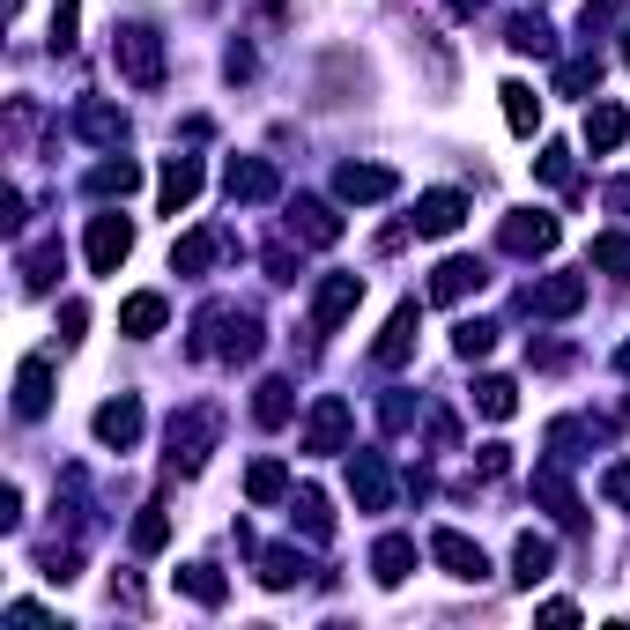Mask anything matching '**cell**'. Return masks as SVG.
<instances>
[{"label":"cell","mask_w":630,"mask_h":630,"mask_svg":"<svg viewBox=\"0 0 630 630\" xmlns=\"http://www.w3.org/2000/svg\"><path fill=\"white\" fill-rule=\"evenodd\" d=\"M467 8H482V0H453V15H467Z\"/></svg>","instance_id":"25"},{"label":"cell","mask_w":630,"mask_h":630,"mask_svg":"<svg viewBox=\"0 0 630 630\" xmlns=\"http://www.w3.org/2000/svg\"><path fill=\"white\" fill-rule=\"evenodd\" d=\"M461 223H467V201H461V193H430V201L416 209V230H423V238H445V230H461Z\"/></svg>","instance_id":"2"},{"label":"cell","mask_w":630,"mask_h":630,"mask_svg":"<svg viewBox=\"0 0 630 630\" xmlns=\"http://www.w3.org/2000/svg\"><path fill=\"white\" fill-rule=\"evenodd\" d=\"M549 564H556V549H549V542H534V534H519V587L549 579Z\"/></svg>","instance_id":"16"},{"label":"cell","mask_w":630,"mask_h":630,"mask_svg":"<svg viewBox=\"0 0 630 630\" xmlns=\"http://www.w3.org/2000/svg\"><path fill=\"white\" fill-rule=\"evenodd\" d=\"M623 60H630V38H623Z\"/></svg>","instance_id":"27"},{"label":"cell","mask_w":630,"mask_h":630,"mask_svg":"<svg viewBox=\"0 0 630 630\" xmlns=\"http://www.w3.org/2000/svg\"><path fill=\"white\" fill-rule=\"evenodd\" d=\"M97 438H104V445H134V438H141V408H134V401H104V408H97Z\"/></svg>","instance_id":"3"},{"label":"cell","mask_w":630,"mask_h":630,"mask_svg":"<svg viewBox=\"0 0 630 630\" xmlns=\"http://www.w3.org/2000/svg\"><path fill=\"white\" fill-rule=\"evenodd\" d=\"M186 593H193V601H223V579H215L209 564H193V571H186Z\"/></svg>","instance_id":"21"},{"label":"cell","mask_w":630,"mask_h":630,"mask_svg":"<svg viewBox=\"0 0 630 630\" xmlns=\"http://www.w3.org/2000/svg\"><path fill=\"white\" fill-rule=\"evenodd\" d=\"M15 408H23V416H38V408H45V356L23 364V378H15Z\"/></svg>","instance_id":"17"},{"label":"cell","mask_w":630,"mask_h":630,"mask_svg":"<svg viewBox=\"0 0 630 630\" xmlns=\"http://www.w3.org/2000/svg\"><path fill=\"white\" fill-rule=\"evenodd\" d=\"M504 238H512L519 252H549V245H556V223H549V215H519Z\"/></svg>","instance_id":"13"},{"label":"cell","mask_w":630,"mask_h":630,"mask_svg":"<svg viewBox=\"0 0 630 630\" xmlns=\"http://www.w3.org/2000/svg\"><path fill=\"white\" fill-rule=\"evenodd\" d=\"M416 319H423L416 304H401V312H393V327H386V341L371 349L378 364H401V356H408V341H416Z\"/></svg>","instance_id":"6"},{"label":"cell","mask_w":630,"mask_h":630,"mask_svg":"<svg viewBox=\"0 0 630 630\" xmlns=\"http://www.w3.org/2000/svg\"><path fill=\"white\" fill-rule=\"evenodd\" d=\"M623 371H630V349H623Z\"/></svg>","instance_id":"26"},{"label":"cell","mask_w":630,"mask_h":630,"mask_svg":"<svg viewBox=\"0 0 630 630\" xmlns=\"http://www.w3.org/2000/svg\"><path fill=\"white\" fill-rule=\"evenodd\" d=\"M134 186H141V171L126 164V156L119 164H97V193H134Z\"/></svg>","instance_id":"19"},{"label":"cell","mask_w":630,"mask_h":630,"mask_svg":"<svg viewBox=\"0 0 630 630\" xmlns=\"http://www.w3.org/2000/svg\"><path fill=\"white\" fill-rule=\"evenodd\" d=\"M356 297H364V275H335V282L319 290V327H335V319L349 312V304H356Z\"/></svg>","instance_id":"10"},{"label":"cell","mask_w":630,"mask_h":630,"mask_svg":"<svg viewBox=\"0 0 630 630\" xmlns=\"http://www.w3.org/2000/svg\"><path fill=\"white\" fill-rule=\"evenodd\" d=\"M467 290H482V267H475V260H445V267H438V282H430V297H445V304L467 297Z\"/></svg>","instance_id":"9"},{"label":"cell","mask_w":630,"mask_h":630,"mask_svg":"<svg viewBox=\"0 0 630 630\" xmlns=\"http://www.w3.org/2000/svg\"><path fill=\"white\" fill-rule=\"evenodd\" d=\"M164 534H171L164 512H141V519H134V549H164Z\"/></svg>","instance_id":"20"},{"label":"cell","mask_w":630,"mask_h":630,"mask_svg":"<svg viewBox=\"0 0 630 630\" xmlns=\"http://www.w3.org/2000/svg\"><path fill=\"white\" fill-rule=\"evenodd\" d=\"M438 556H445V564H453V579H482V571H490V564H482V549L467 542V534H438Z\"/></svg>","instance_id":"5"},{"label":"cell","mask_w":630,"mask_h":630,"mask_svg":"<svg viewBox=\"0 0 630 630\" xmlns=\"http://www.w3.org/2000/svg\"><path fill=\"white\" fill-rule=\"evenodd\" d=\"M119 45H126V75L134 83H156V38L149 30H119Z\"/></svg>","instance_id":"11"},{"label":"cell","mask_w":630,"mask_h":630,"mask_svg":"<svg viewBox=\"0 0 630 630\" xmlns=\"http://www.w3.org/2000/svg\"><path fill=\"white\" fill-rule=\"evenodd\" d=\"M593 260H601V267H630V238H601Z\"/></svg>","instance_id":"24"},{"label":"cell","mask_w":630,"mask_h":630,"mask_svg":"<svg viewBox=\"0 0 630 630\" xmlns=\"http://www.w3.org/2000/svg\"><path fill=\"white\" fill-rule=\"evenodd\" d=\"M209 238H186V245H178V252H171V260H178V267H186V275H193V267H209Z\"/></svg>","instance_id":"23"},{"label":"cell","mask_w":630,"mask_h":630,"mask_svg":"<svg viewBox=\"0 0 630 630\" xmlns=\"http://www.w3.org/2000/svg\"><path fill=\"white\" fill-rule=\"evenodd\" d=\"M119 327H126L134 341H141V335H156V327H164V297H126Z\"/></svg>","instance_id":"12"},{"label":"cell","mask_w":630,"mask_h":630,"mask_svg":"<svg viewBox=\"0 0 630 630\" xmlns=\"http://www.w3.org/2000/svg\"><path fill=\"white\" fill-rule=\"evenodd\" d=\"M341 193H349V201H378V193H393V171H378V164H349V171H341Z\"/></svg>","instance_id":"8"},{"label":"cell","mask_w":630,"mask_h":630,"mask_svg":"<svg viewBox=\"0 0 630 630\" xmlns=\"http://www.w3.org/2000/svg\"><path fill=\"white\" fill-rule=\"evenodd\" d=\"M252 497H260V504H267V497H282V467H275V461H260V467H252Z\"/></svg>","instance_id":"22"},{"label":"cell","mask_w":630,"mask_h":630,"mask_svg":"<svg viewBox=\"0 0 630 630\" xmlns=\"http://www.w3.org/2000/svg\"><path fill=\"white\" fill-rule=\"evenodd\" d=\"M408 564H416V549H408V542H386V549H378V579H386V587H401V579H408Z\"/></svg>","instance_id":"18"},{"label":"cell","mask_w":630,"mask_h":630,"mask_svg":"<svg viewBox=\"0 0 630 630\" xmlns=\"http://www.w3.org/2000/svg\"><path fill=\"white\" fill-rule=\"evenodd\" d=\"M623 134H630V112H616V104H601V112L587 119V141H593V149H616Z\"/></svg>","instance_id":"14"},{"label":"cell","mask_w":630,"mask_h":630,"mask_svg":"<svg viewBox=\"0 0 630 630\" xmlns=\"http://www.w3.org/2000/svg\"><path fill=\"white\" fill-rule=\"evenodd\" d=\"M126 252H134V223H126V215H89V267L112 275Z\"/></svg>","instance_id":"1"},{"label":"cell","mask_w":630,"mask_h":630,"mask_svg":"<svg viewBox=\"0 0 630 630\" xmlns=\"http://www.w3.org/2000/svg\"><path fill=\"white\" fill-rule=\"evenodd\" d=\"M475 408H482V416H512V408H519V393H512V378H482V386H475Z\"/></svg>","instance_id":"15"},{"label":"cell","mask_w":630,"mask_h":630,"mask_svg":"<svg viewBox=\"0 0 630 630\" xmlns=\"http://www.w3.org/2000/svg\"><path fill=\"white\" fill-rule=\"evenodd\" d=\"M193 193H201V164H193V156H171V164H164V209L178 215Z\"/></svg>","instance_id":"4"},{"label":"cell","mask_w":630,"mask_h":630,"mask_svg":"<svg viewBox=\"0 0 630 630\" xmlns=\"http://www.w3.org/2000/svg\"><path fill=\"white\" fill-rule=\"evenodd\" d=\"M504 119H512V134H534L542 126V97L527 83H504Z\"/></svg>","instance_id":"7"}]
</instances>
